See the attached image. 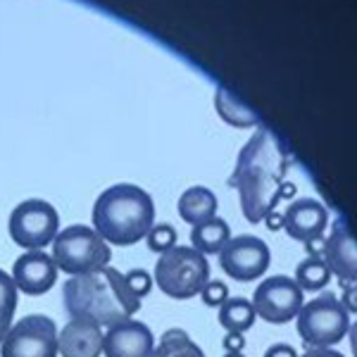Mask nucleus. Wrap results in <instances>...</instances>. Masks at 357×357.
Listing matches in <instances>:
<instances>
[{
	"instance_id": "obj_19",
	"label": "nucleus",
	"mask_w": 357,
	"mask_h": 357,
	"mask_svg": "<svg viewBox=\"0 0 357 357\" xmlns=\"http://www.w3.org/2000/svg\"><path fill=\"white\" fill-rule=\"evenodd\" d=\"M155 357H205L203 350L198 348L191 336L181 329H169L162 333L160 343L153 348Z\"/></svg>"
},
{
	"instance_id": "obj_10",
	"label": "nucleus",
	"mask_w": 357,
	"mask_h": 357,
	"mask_svg": "<svg viewBox=\"0 0 357 357\" xmlns=\"http://www.w3.org/2000/svg\"><path fill=\"white\" fill-rule=\"evenodd\" d=\"M272 252H269L267 243L257 236H236L222 248L220 252V267L224 274H229L236 281H255L267 272Z\"/></svg>"
},
{
	"instance_id": "obj_2",
	"label": "nucleus",
	"mask_w": 357,
	"mask_h": 357,
	"mask_svg": "<svg viewBox=\"0 0 357 357\" xmlns=\"http://www.w3.org/2000/svg\"><path fill=\"white\" fill-rule=\"evenodd\" d=\"M62 303L72 319L96 321L102 329L131 319L141 310V298L129 289L124 274L112 267L84 276H69L62 286Z\"/></svg>"
},
{
	"instance_id": "obj_32",
	"label": "nucleus",
	"mask_w": 357,
	"mask_h": 357,
	"mask_svg": "<svg viewBox=\"0 0 357 357\" xmlns=\"http://www.w3.org/2000/svg\"><path fill=\"white\" fill-rule=\"evenodd\" d=\"M224 357H245V355H243V353H227Z\"/></svg>"
},
{
	"instance_id": "obj_25",
	"label": "nucleus",
	"mask_w": 357,
	"mask_h": 357,
	"mask_svg": "<svg viewBox=\"0 0 357 357\" xmlns=\"http://www.w3.org/2000/svg\"><path fill=\"white\" fill-rule=\"evenodd\" d=\"M124 279L138 298H146L153 289V276L148 274L146 269H131V272L124 274Z\"/></svg>"
},
{
	"instance_id": "obj_8",
	"label": "nucleus",
	"mask_w": 357,
	"mask_h": 357,
	"mask_svg": "<svg viewBox=\"0 0 357 357\" xmlns=\"http://www.w3.org/2000/svg\"><path fill=\"white\" fill-rule=\"evenodd\" d=\"M0 357H57V326L45 314H26L10 326Z\"/></svg>"
},
{
	"instance_id": "obj_30",
	"label": "nucleus",
	"mask_w": 357,
	"mask_h": 357,
	"mask_svg": "<svg viewBox=\"0 0 357 357\" xmlns=\"http://www.w3.org/2000/svg\"><path fill=\"white\" fill-rule=\"evenodd\" d=\"M348 338H350V348H353V353H355V357H357V321H355V324H350Z\"/></svg>"
},
{
	"instance_id": "obj_1",
	"label": "nucleus",
	"mask_w": 357,
	"mask_h": 357,
	"mask_svg": "<svg viewBox=\"0 0 357 357\" xmlns=\"http://www.w3.org/2000/svg\"><path fill=\"white\" fill-rule=\"evenodd\" d=\"M286 155L276 138L267 131H260L241 151L238 165L231 176V186L241 195V210L250 224H260L272 215L284 195L293 193L291 183H284Z\"/></svg>"
},
{
	"instance_id": "obj_16",
	"label": "nucleus",
	"mask_w": 357,
	"mask_h": 357,
	"mask_svg": "<svg viewBox=\"0 0 357 357\" xmlns=\"http://www.w3.org/2000/svg\"><path fill=\"white\" fill-rule=\"evenodd\" d=\"M176 210L183 222L195 227V224H203L217 217V195L205 186H191L181 193Z\"/></svg>"
},
{
	"instance_id": "obj_26",
	"label": "nucleus",
	"mask_w": 357,
	"mask_h": 357,
	"mask_svg": "<svg viewBox=\"0 0 357 357\" xmlns=\"http://www.w3.org/2000/svg\"><path fill=\"white\" fill-rule=\"evenodd\" d=\"M341 305L345 307V312H357V284H345L343 286Z\"/></svg>"
},
{
	"instance_id": "obj_31",
	"label": "nucleus",
	"mask_w": 357,
	"mask_h": 357,
	"mask_svg": "<svg viewBox=\"0 0 357 357\" xmlns=\"http://www.w3.org/2000/svg\"><path fill=\"white\" fill-rule=\"evenodd\" d=\"M264 220H267V227H269V229H279V227H284V220H281L279 215H267V217H264Z\"/></svg>"
},
{
	"instance_id": "obj_20",
	"label": "nucleus",
	"mask_w": 357,
	"mask_h": 357,
	"mask_svg": "<svg viewBox=\"0 0 357 357\" xmlns=\"http://www.w3.org/2000/svg\"><path fill=\"white\" fill-rule=\"evenodd\" d=\"M293 281L301 286V291H319L331 281V272L321 257L310 255L296 267V279Z\"/></svg>"
},
{
	"instance_id": "obj_22",
	"label": "nucleus",
	"mask_w": 357,
	"mask_h": 357,
	"mask_svg": "<svg viewBox=\"0 0 357 357\" xmlns=\"http://www.w3.org/2000/svg\"><path fill=\"white\" fill-rule=\"evenodd\" d=\"M217 110H220L222 117L234 126H252L255 124L252 112H248L243 105H238V102H236L234 98H229L224 91L217 93Z\"/></svg>"
},
{
	"instance_id": "obj_12",
	"label": "nucleus",
	"mask_w": 357,
	"mask_h": 357,
	"mask_svg": "<svg viewBox=\"0 0 357 357\" xmlns=\"http://www.w3.org/2000/svg\"><path fill=\"white\" fill-rule=\"evenodd\" d=\"M13 281L17 291L24 296H43L55 286L57 267L53 257L45 255L43 250H26L13 264Z\"/></svg>"
},
{
	"instance_id": "obj_28",
	"label": "nucleus",
	"mask_w": 357,
	"mask_h": 357,
	"mask_svg": "<svg viewBox=\"0 0 357 357\" xmlns=\"http://www.w3.org/2000/svg\"><path fill=\"white\" fill-rule=\"evenodd\" d=\"M243 333H227V338H224V348L229 350V353H241L243 350Z\"/></svg>"
},
{
	"instance_id": "obj_33",
	"label": "nucleus",
	"mask_w": 357,
	"mask_h": 357,
	"mask_svg": "<svg viewBox=\"0 0 357 357\" xmlns=\"http://www.w3.org/2000/svg\"><path fill=\"white\" fill-rule=\"evenodd\" d=\"M148 357H155V353H151V355H148Z\"/></svg>"
},
{
	"instance_id": "obj_17",
	"label": "nucleus",
	"mask_w": 357,
	"mask_h": 357,
	"mask_svg": "<svg viewBox=\"0 0 357 357\" xmlns=\"http://www.w3.org/2000/svg\"><path fill=\"white\" fill-rule=\"evenodd\" d=\"M229 241H231V229L222 217H212V220L195 224L191 229V248L203 255H220Z\"/></svg>"
},
{
	"instance_id": "obj_15",
	"label": "nucleus",
	"mask_w": 357,
	"mask_h": 357,
	"mask_svg": "<svg viewBox=\"0 0 357 357\" xmlns=\"http://www.w3.org/2000/svg\"><path fill=\"white\" fill-rule=\"evenodd\" d=\"M102 326L89 319H69L57 331V355L62 357H100L102 355Z\"/></svg>"
},
{
	"instance_id": "obj_4",
	"label": "nucleus",
	"mask_w": 357,
	"mask_h": 357,
	"mask_svg": "<svg viewBox=\"0 0 357 357\" xmlns=\"http://www.w3.org/2000/svg\"><path fill=\"white\" fill-rule=\"evenodd\" d=\"M207 281H210V262L195 248L174 245L155 262V284L174 301L200 296Z\"/></svg>"
},
{
	"instance_id": "obj_6",
	"label": "nucleus",
	"mask_w": 357,
	"mask_h": 357,
	"mask_svg": "<svg viewBox=\"0 0 357 357\" xmlns=\"http://www.w3.org/2000/svg\"><path fill=\"white\" fill-rule=\"evenodd\" d=\"M348 312L333 293H321L298 312V333L312 348H329L348 336Z\"/></svg>"
},
{
	"instance_id": "obj_24",
	"label": "nucleus",
	"mask_w": 357,
	"mask_h": 357,
	"mask_svg": "<svg viewBox=\"0 0 357 357\" xmlns=\"http://www.w3.org/2000/svg\"><path fill=\"white\" fill-rule=\"evenodd\" d=\"M200 298H203V303L207 307H222L224 303L229 301V289L224 281H207L203 286V291H200Z\"/></svg>"
},
{
	"instance_id": "obj_27",
	"label": "nucleus",
	"mask_w": 357,
	"mask_h": 357,
	"mask_svg": "<svg viewBox=\"0 0 357 357\" xmlns=\"http://www.w3.org/2000/svg\"><path fill=\"white\" fill-rule=\"evenodd\" d=\"M264 357H298V353L289 343H274L272 348H267Z\"/></svg>"
},
{
	"instance_id": "obj_5",
	"label": "nucleus",
	"mask_w": 357,
	"mask_h": 357,
	"mask_svg": "<svg viewBox=\"0 0 357 357\" xmlns=\"http://www.w3.org/2000/svg\"><path fill=\"white\" fill-rule=\"evenodd\" d=\"M50 257H53L57 272L69 276H84L107 267L112 260V250L93 231V227L72 224V227L57 231Z\"/></svg>"
},
{
	"instance_id": "obj_9",
	"label": "nucleus",
	"mask_w": 357,
	"mask_h": 357,
	"mask_svg": "<svg viewBox=\"0 0 357 357\" xmlns=\"http://www.w3.org/2000/svg\"><path fill=\"white\" fill-rule=\"evenodd\" d=\"M303 305V291L291 276H269L252 293L255 314L269 324H286L296 319Z\"/></svg>"
},
{
	"instance_id": "obj_23",
	"label": "nucleus",
	"mask_w": 357,
	"mask_h": 357,
	"mask_svg": "<svg viewBox=\"0 0 357 357\" xmlns=\"http://www.w3.org/2000/svg\"><path fill=\"white\" fill-rule=\"evenodd\" d=\"M146 243L153 252L162 255L176 245V229L172 224H153V229L146 236Z\"/></svg>"
},
{
	"instance_id": "obj_11",
	"label": "nucleus",
	"mask_w": 357,
	"mask_h": 357,
	"mask_svg": "<svg viewBox=\"0 0 357 357\" xmlns=\"http://www.w3.org/2000/svg\"><path fill=\"white\" fill-rule=\"evenodd\" d=\"M153 348V331L134 317L107 326L102 333V355L105 357H148Z\"/></svg>"
},
{
	"instance_id": "obj_7",
	"label": "nucleus",
	"mask_w": 357,
	"mask_h": 357,
	"mask_svg": "<svg viewBox=\"0 0 357 357\" xmlns=\"http://www.w3.org/2000/svg\"><path fill=\"white\" fill-rule=\"evenodd\" d=\"M10 236L24 250H43L55 241L60 231V217L48 200L29 198L20 203L10 215L8 222Z\"/></svg>"
},
{
	"instance_id": "obj_21",
	"label": "nucleus",
	"mask_w": 357,
	"mask_h": 357,
	"mask_svg": "<svg viewBox=\"0 0 357 357\" xmlns=\"http://www.w3.org/2000/svg\"><path fill=\"white\" fill-rule=\"evenodd\" d=\"M17 296H20V291H17L13 276L5 274L3 269H0V343H3V338L8 336L10 326H13L15 310H17Z\"/></svg>"
},
{
	"instance_id": "obj_13",
	"label": "nucleus",
	"mask_w": 357,
	"mask_h": 357,
	"mask_svg": "<svg viewBox=\"0 0 357 357\" xmlns=\"http://www.w3.org/2000/svg\"><path fill=\"white\" fill-rule=\"evenodd\" d=\"M284 229L293 241L312 245L314 241L321 238L326 224H329V212L326 207L314 198H301L289 205L284 212Z\"/></svg>"
},
{
	"instance_id": "obj_3",
	"label": "nucleus",
	"mask_w": 357,
	"mask_h": 357,
	"mask_svg": "<svg viewBox=\"0 0 357 357\" xmlns=\"http://www.w3.org/2000/svg\"><path fill=\"white\" fill-rule=\"evenodd\" d=\"M93 231L107 245H134L155 224L153 198L134 183H114L93 203Z\"/></svg>"
},
{
	"instance_id": "obj_29",
	"label": "nucleus",
	"mask_w": 357,
	"mask_h": 357,
	"mask_svg": "<svg viewBox=\"0 0 357 357\" xmlns=\"http://www.w3.org/2000/svg\"><path fill=\"white\" fill-rule=\"evenodd\" d=\"M303 357H345V355L336 353V350H329V348H310Z\"/></svg>"
},
{
	"instance_id": "obj_18",
	"label": "nucleus",
	"mask_w": 357,
	"mask_h": 357,
	"mask_svg": "<svg viewBox=\"0 0 357 357\" xmlns=\"http://www.w3.org/2000/svg\"><path fill=\"white\" fill-rule=\"evenodd\" d=\"M217 319H220V324L229 333H243L248 329H252L257 314L250 301H245V298H229L220 307Z\"/></svg>"
},
{
	"instance_id": "obj_14",
	"label": "nucleus",
	"mask_w": 357,
	"mask_h": 357,
	"mask_svg": "<svg viewBox=\"0 0 357 357\" xmlns=\"http://www.w3.org/2000/svg\"><path fill=\"white\" fill-rule=\"evenodd\" d=\"M324 264L345 284H357V238L343 222H336L324 241Z\"/></svg>"
}]
</instances>
